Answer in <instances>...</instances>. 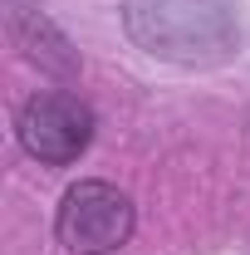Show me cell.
<instances>
[{"mask_svg":"<svg viewBox=\"0 0 250 255\" xmlns=\"http://www.w3.org/2000/svg\"><path fill=\"white\" fill-rule=\"evenodd\" d=\"M127 34L157 59L211 69L241 44L236 0H123Z\"/></svg>","mask_w":250,"mask_h":255,"instance_id":"cell-1","label":"cell"},{"mask_svg":"<svg viewBox=\"0 0 250 255\" xmlns=\"http://www.w3.org/2000/svg\"><path fill=\"white\" fill-rule=\"evenodd\" d=\"M54 231L69 251L108 255L132 236V201H127V191L108 187V182H79L64 191Z\"/></svg>","mask_w":250,"mask_h":255,"instance_id":"cell-2","label":"cell"},{"mask_svg":"<svg viewBox=\"0 0 250 255\" xmlns=\"http://www.w3.org/2000/svg\"><path fill=\"white\" fill-rule=\"evenodd\" d=\"M94 137V113L89 103H79L74 94H59V89H44L34 94L25 108H20V142L25 152L49 167H64L74 162Z\"/></svg>","mask_w":250,"mask_h":255,"instance_id":"cell-3","label":"cell"}]
</instances>
